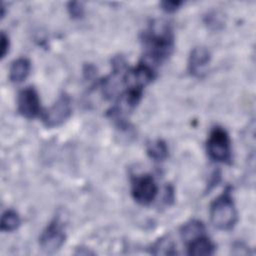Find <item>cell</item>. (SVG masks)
<instances>
[{"label":"cell","mask_w":256,"mask_h":256,"mask_svg":"<svg viewBox=\"0 0 256 256\" xmlns=\"http://www.w3.org/2000/svg\"><path fill=\"white\" fill-rule=\"evenodd\" d=\"M147 56L154 62L165 60L173 51L174 37L167 23L157 22L150 25L143 36Z\"/></svg>","instance_id":"obj_1"},{"label":"cell","mask_w":256,"mask_h":256,"mask_svg":"<svg viewBox=\"0 0 256 256\" xmlns=\"http://www.w3.org/2000/svg\"><path fill=\"white\" fill-rule=\"evenodd\" d=\"M210 220L220 230L233 228L237 221V211L229 190L218 196L210 206Z\"/></svg>","instance_id":"obj_2"},{"label":"cell","mask_w":256,"mask_h":256,"mask_svg":"<svg viewBox=\"0 0 256 256\" xmlns=\"http://www.w3.org/2000/svg\"><path fill=\"white\" fill-rule=\"evenodd\" d=\"M151 253L154 255H173L176 251L173 242L169 238L163 237L152 246Z\"/></svg>","instance_id":"obj_14"},{"label":"cell","mask_w":256,"mask_h":256,"mask_svg":"<svg viewBox=\"0 0 256 256\" xmlns=\"http://www.w3.org/2000/svg\"><path fill=\"white\" fill-rule=\"evenodd\" d=\"M206 149L208 156L220 163L231 161V143L228 133L221 127H214L207 139Z\"/></svg>","instance_id":"obj_3"},{"label":"cell","mask_w":256,"mask_h":256,"mask_svg":"<svg viewBox=\"0 0 256 256\" xmlns=\"http://www.w3.org/2000/svg\"><path fill=\"white\" fill-rule=\"evenodd\" d=\"M205 227L202 222L198 220H191L185 223L181 228V236L186 243L191 242L192 240L204 235Z\"/></svg>","instance_id":"obj_11"},{"label":"cell","mask_w":256,"mask_h":256,"mask_svg":"<svg viewBox=\"0 0 256 256\" xmlns=\"http://www.w3.org/2000/svg\"><path fill=\"white\" fill-rule=\"evenodd\" d=\"M21 220L17 212L14 210H6L1 216L0 229L3 232L15 231L20 226Z\"/></svg>","instance_id":"obj_13"},{"label":"cell","mask_w":256,"mask_h":256,"mask_svg":"<svg viewBox=\"0 0 256 256\" xmlns=\"http://www.w3.org/2000/svg\"><path fill=\"white\" fill-rule=\"evenodd\" d=\"M66 239V235L58 222V220L51 221L45 230L42 232L39 243L41 248L47 253H54L61 248Z\"/></svg>","instance_id":"obj_6"},{"label":"cell","mask_w":256,"mask_h":256,"mask_svg":"<svg viewBox=\"0 0 256 256\" xmlns=\"http://www.w3.org/2000/svg\"><path fill=\"white\" fill-rule=\"evenodd\" d=\"M147 154L154 161H163L168 156V147L163 140L157 139L148 144Z\"/></svg>","instance_id":"obj_12"},{"label":"cell","mask_w":256,"mask_h":256,"mask_svg":"<svg viewBox=\"0 0 256 256\" xmlns=\"http://www.w3.org/2000/svg\"><path fill=\"white\" fill-rule=\"evenodd\" d=\"M18 112L25 118L32 119L41 112L40 99L37 91L33 87H26L18 94L17 99Z\"/></svg>","instance_id":"obj_7"},{"label":"cell","mask_w":256,"mask_h":256,"mask_svg":"<svg viewBox=\"0 0 256 256\" xmlns=\"http://www.w3.org/2000/svg\"><path fill=\"white\" fill-rule=\"evenodd\" d=\"M31 63L27 58H18L12 62L9 70V79L13 83H21L30 73Z\"/></svg>","instance_id":"obj_10"},{"label":"cell","mask_w":256,"mask_h":256,"mask_svg":"<svg viewBox=\"0 0 256 256\" xmlns=\"http://www.w3.org/2000/svg\"><path fill=\"white\" fill-rule=\"evenodd\" d=\"M158 186L151 175L145 174L132 179L131 194L133 199L142 205L150 204L156 197Z\"/></svg>","instance_id":"obj_4"},{"label":"cell","mask_w":256,"mask_h":256,"mask_svg":"<svg viewBox=\"0 0 256 256\" xmlns=\"http://www.w3.org/2000/svg\"><path fill=\"white\" fill-rule=\"evenodd\" d=\"M182 4H183L182 1H162L160 3V6L162 10H164L165 12L173 13L176 10H178Z\"/></svg>","instance_id":"obj_16"},{"label":"cell","mask_w":256,"mask_h":256,"mask_svg":"<svg viewBox=\"0 0 256 256\" xmlns=\"http://www.w3.org/2000/svg\"><path fill=\"white\" fill-rule=\"evenodd\" d=\"M67 9L73 19H80L84 15V7L80 2H69Z\"/></svg>","instance_id":"obj_15"},{"label":"cell","mask_w":256,"mask_h":256,"mask_svg":"<svg viewBox=\"0 0 256 256\" xmlns=\"http://www.w3.org/2000/svg\"><path fill=\"white\" fill-rule=\"evenodd\" d=\"M211 60V54L205 47H195L190 53L188 70L193 76H201Z\"/></svg>","instance_id":"obj_8"},{"label":"cell","mask_w":256,"mask_h":256,"mask_svg":"<svg viewBox=\"0 0 256 256\" xmlns=\"http://www.w3.org/2000/svg\"><path fill=\"white\" fill-rule=\"evenodd\" d=\"M9 47H10V41L8 36L2 32L1 33V43H0V48H1V59H3L6 54L9 52Z\"/></svg>","instance_id":"obj_17"},{"label":"cell","mask_w":256,"mask_h":256,"mask_svg":"<svg viewBox=\"0 0 256 256\" xmlns=\"http://www.w3.org/2000/svg\"><path fill=\"white\" fill-rule=\"evenodd\" d=\"M72 113L71 99L67 94H62L56 102L43 114V123L47 128L63 124Z\"/></svg>","instance_id":"obj_5"},{"label":"cell","mask_w":256,"mask_h":256,"mask_svg":"<svg viewBox=\"0 0 256 256\" xmlns=\"http://www.w3.org/2000/svg\"><path fill=\"white\" fill-rule=\"evenodd\" d=\"M187 250L188 254L193 256L212 255L215 252V245L209 238L202 235L187 243Z\"/></svg>","instance_id":"obj_9"}]
</instances>
